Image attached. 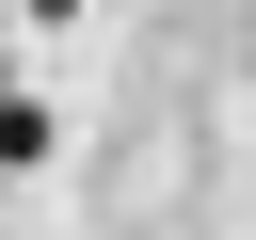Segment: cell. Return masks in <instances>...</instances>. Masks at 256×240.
<instances>
[{
    "label": "cell",
    "instance_id": "cell-1",
    "mask_svg": "<svg viewBox=\"0 0 256 240\" xmlns=\"http://www.w3.org/2000/svg\"><path fill=\"white\" fill-rule=\"evenodd\" d=\"M0 160H16V176L48 160V96H0Z\"/></svg>",
    "mask_w": 256,
    "mask_h": 240
}]
</instances>
